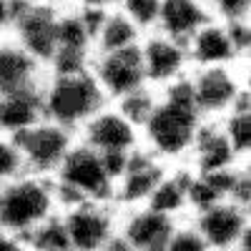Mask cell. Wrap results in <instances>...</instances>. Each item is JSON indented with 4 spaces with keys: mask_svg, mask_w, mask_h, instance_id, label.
Returning a JSON list of instances; mask_svg holds the SVG:
<instances>
[{
    "mask_svg": "<svg viewBox=\"0 0 251 251\" xmlns=\"http://www.w3.org/2000/svg\"><path fill=\"white\" fill-rule=\"evenodd\" d=\"M141 30L126 18L121 10L111 8L100 18L93 33V55L100 53H116V50H128L141 43Z\"/></svg>",
    "mask_w": 251,
    "mask_h": 251,
    "instance_id": "44dd1931",
    "label": "cell"
},
{
    "mask_svg": "<svg viewBox=\"0 0 251 251\" xmlns=\"http://www.w3.org/2000/svg\"><path fill=\"white\" fill-rule=\"evenodd\" d=\"M78 143L106 158L118 176L123 161L141 149V131L126 118L113 103H106L98 113H93L75 133Z\"/></svg>",
    "mask_w": 251,
    "mask_h": 251,
    "instance_id": "8992f818",
    "label": "cell"
},
{
    "mask_svg": "<svg viewBox=\"0 0 251 251\" xmlns=\"http://www.w3.org/2000/svg\"><path fill=\"white\" fill-rule=\"evenodd\" d=\"M188 91L201 121H221L246 96H251L249 66L191 68Z\"/></svg>",
    "mask_w": 251,
    "mask_h": 251,
    "instance_id": "5b68a950",
    "label": "cell"
},
{
    "mask_svg": "<svg viewBox=\"0 0 251 251\" xmlns=\"http://www.w3.org/2000/svg\"><path fill=\"white\" fill-rule=\"evenodd\" d=\"M219 123H221L228 143L234 146V151L244 161H251V96H246Z\"/></svg>",
    "mask_w": 251,
    "mask_h": 251,
    "instance_id": "7402d4cb",
    "label": "cell"
},
{
    "mask_svg": "<svg viewBox=\"0 0 251 251\" xmlns=\"http://www.w3.org/2000/svg\"><path fill=\"white\" fill-rule=\"evenodd\" d=\"M40 121H43L40 91L0 96V133L18 136V133L28 131L30 126L40 123Z\"/></svg>",
    "mask_w": 251,
    "mask_h": 251,
    "instance_id": "d6986e66",
    "label": "cell"
},
{
    "mask_svg": "<svg viewBox=\"0 0 251 251\" xmlns=\"http://www.w3.org/2000/svg\"><path fill=\"white\" fill-rule=\"evenodd\" d=\"M58 191L60 208L75 201H108L113 196L116 171L100 153L91 151L88 146L78 143L68 151L58 166V171L50 176Z\"/></svg>",
    "mask_w": 251,
    "mask_h": 251,
    "instance_id": "277c9868",
    "label": "cell"
},
{
    "mask_svg": "<svg viewBox=\"0 0 251 251\" xmlns=\"http://www.w3.org/2000/svg\"><path fill=\"white\" fill-rule=\"evenodd\" d=\"M13 138L18 141L25 174H35V176H53L58 166L63 163V158L68 156V151L75 146L73 131L63 128L58 123H50L46 118Z\"/></svg>",
    "mask_w": 251,
    "mask_h": 251,
    "instance_id": "ba28073f",
    "label": "cell"
},
{
    "mask_svg": "<svg viewBox=\"0 0 251 251\" xmlns=\"http://www.w3.org/2000/svg\"><path fill=\"white\" fill-rule=\"evenodd\" d=\"M158 8L161 0H116V10H121L141 33H149L156 28Z\"/></svg>",
    "mask_w": 251,
    "mask_h": 251,
    "instance_id": "d4e9b609",
    "label": "cell"
},
{
    "mask_svg": "<svg viewBox=\"0 0 251 251\" xmlns=\"http://www.w3.org/2000/svg\"><path fill=\"white\" fill-rule=\"evenodd\" d=\"M58 211V191L50 176L20 174L0 186V228L8 234L28 236Z\"/></svg>",
    "mask_w": 251,
    "mask_h": 251,
    "instance_id": "3957f363",
    "label": "cell"
},
{
    "mask_svg": "<svg viewBox=\"0 0 251 251\" xmlns=\"http://www.w3.org/2000/svg\"><path fill=\"white\" fill-rule=\"evenodd\" d=\"M91 73H93L100 93L106 96L108 103H116L123 96H128V93L146 86L141 58H138V46L128 48V50L93 55Z\"/></svg>",
    "mask_w": 251,
    "mask_h": 251,
    "instance_id": "5bb4252c",
    "label": "cell"
},
{
    "mask_svg": "<svg viewBox=\"0 0 251 251\" xmlns=\"http://www.w3.org/2000/svg\"><path fill=\"white\" fill-rule=\"evenodd\" d=\"M186 53L191 68H226L249 66V60L236 50L228 23L211 18L186 40Z\"/></svg>",
    "mask_w": 251,
    "mask_h": 251,
    "instance_id": "9a60e30c",
    "label": "cell"
},
{
    "mask_svg": "<svg viewBox=\"0 0 251 251\" xmlns=\"http://www.w3.org/2000/svg\"><path fill=\"white\" fill-rule=\"evenodd\" d=\"M15 10H18V5L13 3V0H0V40L8 38L13 18H15Z\"/></svg>",
    "mask_w": 251,
    "mask_h": 251,
    "instance_id": "f1b7e54d",
    "label": "cell"
},
{
    "mask_svg": "<svg viewBox=\"0 0 251 251\" xmlns=\"http://www.w3.org/2000/svg\"><path fill=\"white\" fill-rule=\"evenodd\" d=\"M68 5L86 8V10H111L116 8V0H66Z\"/></svg>",
    "mask_w": 251,
    "mask_h": 251,
    "instance_id": "4dcf8cb0",
    "label": "cell"
},
{
    "mask_svg": "<svg viewBox=\"0 0 251 251\" xmlns=\"http://www.w3.org/2000/svg\"><path fill=\"white\" fill-rule=\"evenodd\" d=\"M211 18L234 23V20H251V0H206Z\"/></svg>",
    "mask_w": 251,
    "mask_h": 251,
    "instance_id": "4316f807",
    "label": "cell"
},
{
    "mask_svg": "<svg viewBox=\"0 0 251 251\" xmlns=\"http://www.w3.org/2000/svg\"><path fill=\"white\" fill-rule=\"evenodd\" d=\"M48 68L13 38L0 40V96L40 91Z\"/></svg>",
    "mask_w": 251,
    "mask_h": 251,
    "instance_id": "e0dca14e",
    "label": "cell"
},
{
    "mask_svg": "<svg viewBox=\"0 0 251 251\" xmlns=\"http://www.w3.org/2000/svg\"><path fill=\"white\" fill-rule=\"evenodd\" d=\"M0 251H30L25 239L23 236H15V234H8L0 228Z\"/></svg>",
    "mask_w": 251,
    "mask_h": 251,
    "instance_id": "f546056e",
    "label": "cell"
},
{
    "mask_svg": "<svg viewBox=\"0 0 251 251\" xmlns=\"http://www.w3.org/2000/svg\"><path fill=\"white\" fill-rule=\"evenodd\" d=\"M118 208L108 201H75L58 216L71 251H103L118 231Z\"/></svg>",
    "mask_w": 251,
    "mask_h": 251,
    "instance_id": "52a82bcc",
    "label": "cell"
},
{
    "mask_svg": "<svg viewBox=\"0 0 251 251\" xmlns=\"http://www.w3.org/2000/svg\"><path fill=\"white\" fill-rule=\"evenodd\" d=\"M20 174H25V166L18 149V141L13 136L0 133V186L18 178Z\"/></svg>",
    "mask_w": 251,
    "mask_h": 251,
    "instance_id": "484cf974",
    "label": "cell"
},
{
    "mask_svg": "<svg viewBox=\"0 0 251 251\" xmlns=\"http://www.w3.org/2000/svg\"><path fill=\"white\" fill-rule=\"evenodd\" d=\"M166 171H169L166 163H161L151 153L138 149L136 153H131L123 161L121 171L113 181L111 203L118 208V211H128V208L146 206L149 199L153 196L156 186L161 183V178L166 176Z\"/></svg>",
    "mask_w": 251,
    "mask_h": 251,
    "instance_id": "8fae6325",
    "label": "cell"
},
{
    "mask_svg": "<svg viewBox=\"0 0 251 251\" xmlns=\"http://www.w3.org/2000/svg\"><path fill=\"white\" fill-rule=\"evenodd\" d=\"M201 126V116L188 91V75L174 86L158 91V103L153 113L141 126V149L151 153L169 169L183 166L194 136Z\"/></svg>",
    "mask_w": 251,
    "mask_h": 251,
    "instance_id": "6da1fadb",
    "label": "cell"
},
{
    "mask_svg": "<svg viewBox=\"0 0 251 251\" xmlns=\"http://www.w3.org/2000/svg\"><path fill=\"white\" fill-rule=\"evenodd\" d=\"M188 176L191 174H188L186 166L169 169L146 206L176 221L188 219Z\"/></svg>",
    "mask_w": 251,
    "mask_h": 251,
    "instance_id": "ffe728a7",
    "label": "cell"
},
{
    "mask_svg": "<svg viewBox=\"0 0 251 251\" xmlns=\"http://www.w3.org/2000/svg\"><path fill=\"white\" fill-rule=\"evenodd\" d=\"M188 221L199 231L206 251H234L239 241L251 231V208L231 201H219L191 214Z\"/></svg>",
    "mask_w": 251,
    "mask_h": 251,
    "instance_id": "30bf717a",
    "label": "cell"
},
{
    "mask_svg": "<svg viewBox=\"0 0 251 251\" xmlns=\"http://www.w3.org/2000/svg\"><path fill=\"white\" fill-rule=\"evenodd\" d=\"M30 251H60V249H68L66 241V231H63V224L60 216H50L48 221H43L40 226H35L28 236H23Z\"/></svg>",
    "mask_w": 251,
    "mask_h": 251,
    "instance_id": "cb8c5ba5",
    "label": "cell"
},
{
    "mask_svg": "<svg viewBox=\"0 0 251 251\" xmlns=\"http://www.w3.org/2000/svg\"><path fill=\"white\" fill-rule=\"evenodd\" d=\"M40 103L46 121L78 133L80 126L108 100L88 68L78 73H48L40 86Z\"/></svg>",
    "mask_w": 251,
    "mask_h": 251,
    "instance_id": "7a4b0ae2",
    "label": "cell"
},
{
    "mask_svg": "<svg viewBox=\"0 0 251 251\" xmlns=\"http://www.w3.org/2000/svg\"><path fill=\"white\" fill-rule=\"evenodd\" d=\"M244 163H251V161H244L234 151V146L228 143L221 123L219 121H201L183 166L196 176H211V174L234 171Z\"/></svg>",
    "mask_w": 251,
    "mask_h": 251,
    "instance_id": "4fadbf2b",
    "label": "cell"
},
{
    "mask_svg": "<svg viewBox=\"0 0 251 251\" xmlns=\"http://www.w3.org/2000/svg\"><path fill=\"white\" fill-rule=\"evenodd\" d=\"M18 8L23 5H66V0H13Z\"/></svg>",
    "mask_w": 251,
    "mask_h": 251,
    "instance_id": "1f68e13d",
    "label": "cell"
},
{
    "mask_svg": "<svg viewBox=\"0 0 251 251\" xmlns=\"http://www.w3.org/2000/svg\"><path fill=\"white\" fill-rule=\"evenodd\" d=\"M208 20H211V10H208L206 0H161L153 30L178 40V43H186Z\"/></svg>",
    "mask_w": 251,
    "mask_h": 251,
    "instance_id": "ac0fdd59",
    "label": "cell"
},
{
    "mask_svg": "<svg viewBox=\"0 0 251 251\" xmlns=\"http://www.w3.org/2000/svg\"><path fill=\"white\" fill-rule=\"evenodd\" d=\"M156 103H158V91L151 88V86H143V88H138V91H133L128 96H123L121 100H116L113 106L141 131V126L146 123V118L153 113Z\"/></svg>",
    "mask_w": 251,
    "mask_h": 251,
    "instance_id": "603a6c76",
    "label": "cell"
},
{
    "mask_svg": "<svg viewBox=\"0 0 251 251\" xmlns=\"http://www.w3.org/2000/svg\"><path fill=\"white\" fill-rule=\"evenodd\" d=\"M138 58H141L146 86H151L156 91L169 88L176 80L191 73L186 43H178V40L163 35L158 30H149L141 35Z\"/></svg>",
    "mask_w": 251,
    "mask_h": 251,
    "instance_id": "9c48e42d",
    "label": "cell"
},
{
    "mask_svg": "<svg viewBox=\"0 0 251 251\" xmlns=\"http://www.w3.org/2000/svg\"><path fill=\"white\" fill-rule=\"evenodd\" d=\"M60 8L63 5H23V8H18L10 33H8V38H13L18 46H23L46 68L55 53Z\"/></svg>",
    "mask_w": 251,
    "mask_h": 251,
    "instance_id": "7c38bea8",
    "label": "cell"
},
{
    "mask_svg": "<svg viewBox=\"0 0 251 251\" xmlns=\"http://www.w3.org/2000/svg\"><path fill=\"white\" fill-rule=\"evenodd\" d=\"M166 251H206V246H203L199 231L194 228V224L183 219L176 224L169 244H166Z\"/></svg>",
    "mask_w": 251,
    "mask_h": 251,
    "instance_id": "83f0119b",
    "label": "cell"
},
{
    "mask_svg": "<svg viewBox=\"0 0 251 251\" xmlns=\"http://www.w3.org/2000/svg\"><path fill=\"white\" fill-rule=\"evenodd\" d=\"M176 219H169L149 206L128 208L118 214V236L131 251H166Z\"/></svg>",
    "mask_w": 251,
    "mask_h": 251,
    "instance_id": "2e32d148",
    "label": "cell"
}]
</instances>
